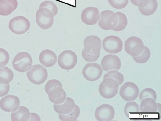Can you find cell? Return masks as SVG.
Listing matches in <instances>:
<instances>
[{"label":"cell","mask_w":161,"mask_h":121,"mask_svg":"<svg viewBox=\"0 0 161 121\" xmlns=\"http://www.w3.org/2000/svg\"><path fill=\"white\" fill-rule=\"evenodd\" d=\"M29 109L23 106H20L11 114L12 121H28L30 118Z\"/></svg>","instance_id":"22"},{"label":"cell","mask_w":161,"mask_h":121,"mask_svg":"<svg viewBox=\"0 0 161 121\" xmlns=\"http://www.w3.org/2000/svg\"><path fill=\"white\" fill-rule=\"evenodd\" d=\"M103 70L100 64L91 62L86 64L84 67L82 74L84 77L90 81H94L101 77Z\"/></svg>","instance_id":"11"},{"label":"cell","mask_w":161,"mask_h":121,"mask_svg":"<svg viewBox=\"0 0 161 121\" xmlns=\"http://www.w3.org/2000/svg\"><path fill=\"white\" fill-rule=\"evenodd\" d=\"M74 100L69 97H67L64 103L59 104H54V109L56 112L59 114H66L71 113L75 106Z\"/></svg>","instance_id":"20"},{"label":"cell","mask_w":161,"mask_h":121,"mask_svg":"<svg viewBox=\"0 0 161 121\" xmlns=\"http://www.w3.org/2000/svg\"><path fill=\"white\" fill-rule=\"evenodd\" d=\"M108 78H112L116 80L118 82L119 85L122 84L124 81L123 75L120 72L116 70L108 71L104 74L103 79Z\"/></svg>","instance_id":"26"},{"label":"cell","mask_w":161,"mask_h":121,"mask_svg":"<svg viewBox=\"0 0 161 121\" xmlns=\"http://www.w3.org/2000/svg\"><path fill=\"white\" fill-rule=\"evenodd\" d=\"M101 67L105 71L113 70H118L121 67V61L119 58L113 54L104 56L101 62Z\"/></svg>","instance_id":"15"},{"label":"cell","mask_w":161,"mask_h":121,"mask_svg":"<svg viewBox=\"0 0 161 121\" xmlns=\"http://www.w3.org/2000/svg\"><path fill=\"white\" fill-rule=\"evenodd\" d=\"M138 6L142 14L145 16H149L156 11L158 3L156 0H140Z\"/></svg>","instance_id":"18"},{"label":"cell","mask_w":161,"mask_h":121,"mask_svg":"<svg viewBox=\"0 0 161 121\" xmlns=\"http://www.w3.org/2000/svg\"><path fill=\"white\" fill-rule=\"evenodd\" d=\"M119 85L115 79L108 78L104 79L99 87V92L103 98L109 99L113 98L117 94Z\"/></svg>","instance_id":"1"},{"label":"cell","mask_w":161,"mask_h":121,"mask_svg":"<svg viewBox=\"0 0 161 121\" xmlns=\"http://www.w3.org/2000/svg\"><path fill=\"white\" fill-rule=\"evenodd\" d=\"M144 46L142 41L137 37H130L125 42V51L133 57L140 55L143 52Z\"/></svg>","instance_id":"8"},{"label":"cell","mask_w":161,"mask_h":121,"mask_svg":"<svg viewBox=\"0 0 161 121\" xmlns=\"http://www.w3.org/2000/svg\"><path fill=\"white\" fill-rule=\"evenodd\" d=\"M33 63L32 58L28 52H22L14 57L12 62L14 69L20 72H25L29 70Z\"/></svg>","instance_id":"2"},{"label":"cell","mask_w":161,"mask_h":121,"mask_svg":"<svg viewBox=\"0 0 161 121\" xmlns=\"http://www.w3.org/2000/svg\"><path fill=\"white\" fill-rule=\"evenodd\" d=\"M131 3L134 5L138 6L140 0H130Z\"/></svg>","instance_id":"38"},{"label":"cell","mask_w":161,"mask_h":121,"mask_svg":"<svg viewBox=\"0 0 161 121\" xmlns=\"http://www.w3.org/2000/svg\"><path fill=\"white\" fill-rule=\"evenodd\" d=\"M158 106L156 101L151 98H144L141 101L139 110L142 113H154L158 110Z\"/></svg>","instance_id":"21"},{"label":"cell","mask_w":161,"mask_h":121,"mask_svg":"<svg viewBox=\"0 0 161 121\" xmlns=\"http://www.w3.org/2000/svg\"><path fill=\"white\" fill-rule=\"evenodd\" d=\"M9 58L8 52L3 48H0V67L6 65L9 61Z\"/></svg>","instance_id":"33"},{"label":"cell","mask_w":161,"mask_h":121,"mask_svg":"<svg viewBox=\"0 0 161 121\" xmlns=\"http://www.w3.org/2000/svg\"><path fill=\"white\" fill-rule=\"evenodd\" d=\"M39 58L40 63L46 67L53 66L57 60L56 54L53 51L49 49L42 50L39 54Z\"/></svg>","instance_id":"17"},{"label":"cell","mask_w":161,"mask_h":121,"mask_svg":"<svg viewBox=\"0 0 161 121\" xmlns=\"http://www.w3.org/2000/svg\"><path fill=\"white\" fill-rule=\"evenodd\" d=\"M108 2L113 8L116 9H122L127 5L129 0H108Z\"/></svg>","instance_id":"32"},{"label":"cell","mask_w":161,"mask_h":121,"mask_svg":"<svg viewBox=\"0 0 161 121\" xmlns=\"http://www.w3.org/2000/svg\"><path fill=\"white\" fill-rule=\"evenodd\" d=\"M50 100L55 104H61L65 101L66 94L62 87L56 86L53 88L48 93Z\"/></svg>","instance_id":"19"},{"label":"cell","mask_w":161,"mask_h":121,"mask_svg":"<svg viewBox=\"0 0 161 121\" xmlns=\"http://www.w3.org/2000/svg\"><path fill=\"white\" fill-rule=\"evenodd\" d=\"M100 19V13L97 7L89 6L84 8L81 14L82 22L88 25H93L98 22Z\"/></svg>","instance_id":"13"},{"label":"cell","mask_w":161,"mask_h":121,"mask_svg":"<svg viewBox=\"0 0 161 121\" xmlns=\"http://www.w3.org/2000/svg\"><path fill=\"white\" fill-rule=\"evenodd\" d=\"M54 17L52 12L48 9L45 8H40L36 13V21L41 28L47 30L53 25Z\"/></svg>","instance_id":"3"},{"label":"cell","mask_w":161,"mask_h":121,"mask_svg":"<svg viewBox=\"0 0 161 121\" xmlns=\"http://www.w3.org/2000/svg\"><path fill=\"white\" fill-rule=\"evenodd\" d=\"M85 51L87 53L94 55L100 53L102 48L101 41L100 38L95 35L86 36L83 41Z\"/></svg>","instance_id":"12"},{"label":"cell","mask_w":161,"mask_h":121,"mask_svg":"<svg viewBox=\"0 0 161 121\" xmlns=\"http://www.w3.org/2000/svg\"><path fill=\"white\" fill-rule=\"evenodd\" d=\"M80 112L79 107L75 104L74 109L71 113L66 114H59V117L61 121H75L79 116Z\"/></svg>","instance_id":"24"},{"label":"cell","mask_w":161,"mask_h":121,"mask_svg":"<svg viewBox=\"0 0 161 121\" xmlns=\"http://www.w3.org/2000/svg\"><path fill=\"white\" fill-rule=\"evenodd\" d=\"M29 20L22 16L13 18L9 23V28L11 31L17 34H22L26 32L30 27Z\"/></svg>","instance_id":"7"},{"label":"cell","mask_w":161,"mask_h":121,"mask_svg":"<svg viewBox=\"0 0 161 121\" xmlns=\"http://www.w3.org/2000/svg\"><path fill=\"white\" fill-rule=\"evenodd\" d=\"M102 46L104 50L108 53L117 54L122 50L123 42L118 36L110 35L103 40Z\"/></svg>","instance_id":"9"},{"label":"cell","mask_w":161,"mask_h":121,"mask_svg":"<svg viewBox=\"0 0 161 121\" xmlns=\"http://www.w3.org/2000/svg\"><path fill=\"white\" fill-rule=\"evenodd\" d=\"M8 1L12 5L13 11L15 10L18 6V2L17 0H6Z\"/></svg>","instance_id":"37"},{"label":"cell","mask_w":161,"mask_h":121,"mask_svg":"<svg viewBox=\"0 0 161 121\" xmlns=\"http://www.w3.org/2000/svg\"><path fill=\"white\" fill-rule=\"evenodd\" d=\"M118 22V16L116 13L110 10H105L101 12L98 24L102 29L113 30L116 26Z\"/></svg>","instance_id":"4"},{"label":"cell","mask_w":161,"mask_h":121,"mask_svg":"<svg viewBox=\"0 0 161 121\" xmlns=\"http://www.w3.org/2000/svg\"><path fill=\"white\" fill-rule=\"evenodd\" d=\"M20 105V100L17 96L8 95L1 98L0 101V107L3 111L13 112L16 111Z\"/></svg>","instance_id":"16"},{"label":"cell","mask_w":161,"mask_h":121,"mask_svg":"<svg viewBox=\"0 0 161 121\" xmlns=\"http://www.w3.org/2000/svg\"><path fill=\"white\" fill-rule=\"evenodd\" d=\"M139 111L138 105L135 102L131 101L126 104L124 109V113L128 117H129L130 113H138Z\"/></svg>","instance_id":"29"},{"label":"cell","mask_w":161,"mask_h":121,"mask_svg":"<svg viewBox=\"0 0 161 121\" xmlns=\"http://www.w3.org/2000/svg\"><path fill=\"white\" fill-rule=\"evenodd\" d=\"M12 5L6 0H0V15L8 16L13 12Z\"/></svg>","instance_id":"28"},{"label":"cell","mask_w":161,"mask_h":121,"mask_svg":"<svg viewBox=\"0 0 161 121\" xmlns=\"http://www.w3.org/2000/svg\"><path fill=\"white\" fill-rule=\"evenodd\" d=\"M45 8L51 11L55 16L58 13V8L57 5L53 2L49 0H46L42 2L39 8Z\"/></svg>","instance_id":"31"},{"label":"cell","mask_w":161,"mask_h":121,"mask_svg":"<svg viewBox=\"0 0 161 121\" xmlns=\"http://www.w3.org/2000/svg\"><path fill=\"white\" fill-rule=\"evenodd\" d=\"M10 89V85L0 84V97L4 96L9 92Z\"/></svg>","instance_id":"36"},{"label":"cell","mask_w":161,"mask_h":121,"mask_svg":"<svg viewBox=\"0 0 161 121\" xmlns=\"http://www.w3.org/2000/svg\"><path fill=\"white\" fill-rule=\"evenodd\" d=\"M151 55L150 50L147 47L145 46L143 52L139 55L133 57L134 60L139 63H144L147 62Z\"/></svg>","instance_id":"27"},{"label":"cell","mask_w":161,"mask_h":121,"mask_svg":"<svg viewBox=\"0 0 161 121\" xmlns=\"http://www.w3.org/2000/svg\"><path fill=\"white\" fill-rule=\"evenodd\" d=\"M138 86L132 82H125L120 87L119 94L123 99L126 101H131L136 99L139 95Z\"/></svg>","instance_id":"10"},{"label":"cell","mask_w":161,"mask_h":121,"mask_svg":"<svg viewBox=\"0 0 161 121\" xmlns=\"http://www.w3.org/2000/svg\"><path fill=\"white\" fill-rule=\"evenodd\" d=\"M77 62V57L76 53L69 50L62 52L58 56V63L62 69L69 70L74 68Z\"/></svg>","instance_id":"6"},{"label":"cell","mask_w":161,"mask_h":121,"mask_svg":"<svg viewBox=\"0 0 161 121\" xmlns=\"http://www.w3.org/2000/svg\"><path fill=\"white\" fill-rule=\"evenodd\" d=\"M151 98L155 101L157 99V94L155 91L150 88H146L140 93L139 98L141 101L144 98Z\"/></svg>","instance_id":"30"},{"label":"cell","mask_w":161,"mask_h":121,"mask_svg":"<svg viewBox=\"0 0 161 121\" xmlns=\"http://www.w3.org/2000/svg\"><path fill=\"white\" fill-rule=\"evenodd\" d=\"M116 13L118 16V22L113 30L116 31H120L126 27L128 23L127 19L126 16L121 12H117Z\"/></svg>","instance_id":"25"},{"label":"cell","mask_w":161,"mask_h":121,"mask_svg":"<svg viewBox=\"0 0 161 121\" xmlns=\"http://www.w3.org/2000/svg\"><path fill=\"white\" fill-rule=\"evenodd\" d=\"M14 77V74L10 69L7 67H0V84L7 85L11 82Z\"/></svg>","instance_id":"23"},{"label":"cell","mask_w":161,"mask_h":121,"mask_svg":"<svg viewBox=\"0 0 161 121\" xmlns=\"http://www.w3.org/2000/svg\"><path fill=\"white\" fill-rule=\"evenodd\" d=\"M29 80L36 85L41 84L46 80L48 77L46 69L40 64L34 65L26 73Z\"/></svg>","instance_id":"5"},{"label":"cell","mask_w":161,"mask_h":121,"mask_svg":"<svg viewBox=\"0 0 161 121\" xmlns=\"http://www.w3.org/2000/svg\"><path fill=\"white\" fill-rule=\"evenodd\" d=\"M115 110L111 105L104 104L98 106L96 109L95 116L98 121H111L115 116Z\"/></svg>","instance_id":"14"},{"label":"cell","mask_w":161,"mask_h":121,"mask_svg":"<svg viewBox=\"0 0 161 121\" xmlns=\"http://www.w3.org/2000/svg\"><path fill=\"white\" fill-rule=\"evenodd\" d=\"M56 86L62 87L61 82L56 79H52L48 81L46 84L45 89L46 92L48 94L49 91L53 88Z\"/></svg>","instance_id":"34"},{"label":"cell","mask_w":161,"mask_h":121,"mask_svg":"<svg viewBox=\"0 0 161 121\" xmlns=\"http://www.w3.org/2000/svg\"><path fill=\"white\" fill-rule=\"evenodd\" d=\"M100 53L92 55L86 52L83 49L82 52V55L83 59L86 61L93 62L97 61L99 58Z\"/></svg>","instance_id":"35"}]
</instances>
